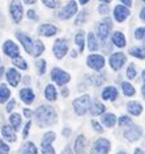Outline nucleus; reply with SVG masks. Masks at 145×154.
Instances as JSON below:
<instances>
[{
	"mask_svg": "<svg viewBox=\"0 0 145 154\" xmlns=\"http://www.w3.org/2000/svg\"><path fill=\"white\" fill-rule=\"evenodd\" d=\"M34 115H35L37 125L41 128L52 125L54 123H56V119H58V114L52 106H39L34 111Z\"/></svg>",
	"mask_w": 145,
	"mask_h": 154,
	"instance_id": "nucleus-1",
	"label": "nucleus"
},
{
	"mask_svg": "<svg viewBox=\"0 0 145 154\" xmlns=\"http://www.w3.org/2000/svg\"><path fill=\"white\" fill-rule=\"evenodd\" d=\"M72 105H73L75 112L81 116V115L85 114L86 111L89 110V107H90V95L89 94L81 95V97H79L77 99H75Z\"/></svg>",
	"mask_w": 145,
	"mask_h": 154,
	"instance_id": "nucleus-2",
	"label": "nucleus"
},
{
	"mask_svg": "<svg viewBox=\"0 0 145 154\" xmlns=\"http://www.w3.org/2000/svg\"><path fill=\"white\" fill-rule=\"evenodd\" d=\"M51 80L54 82H56V85L63 86V85H66L67 82H69L71 76H69V73H67L66 71H63V69L54 68L51 71Z\"/></svg>",
	"mask_w": 145,
	"mask_h": 154,
	"instance_id": "nucleus-3",
	"label": "nucleus"
},
{
	"mask_svg": "<svg viewBox=\"0 0 145 154\" xmlns=\"http://www.w3.org/2000/svg\"><path fill=\"white\" fill-rule=\"evenodd\" d=\"M9 12H11V16H12V20L14 21V24H18V22L22 20L24 8H22V4L20 0H12V2H11Z\"/></svg>",
	"mask_w": 145,
	"mask_h": 154,
	"instance_id": "nucleus-4",
	"label": "nucleus"
},
{
	"mask_svg": "<svg viewBox=\"0 0 145 154\" xmlns=\"http://www.w3.org/2000/svg\"><path fill=\"white\" fill-rule=\"evenodd\" d=\"M111 28H113V24H111V20L110 18H105L102 20L100 24L97 25V35L100 39L102 41H106L109 37L110 32H111Z\"/></svg>",
	"mask_w": 145,
	"mask_h": 154,
	"instance_id": "nucleus-5",
	"label": "nucleus"
},
{
	"mask_svg": "<svg viewBox=\"0 0 145 154\" xmlns=\"http://www.w3.org/2000/svg\"><path fill=\"white\" fill-rule=\"evenodd\" d=\"M111 144L107 138H98L91 148V154H109Z\"/></svg>",
	"mask_w": 145,
	"mask_h": 154,
	"instance_id": "nucleus-6",
	"label": "nucleus"
},
{
	"mask_svg": "<svg viewBox=\"0 0 145 154\" xmlns=\"http://www.w3.org/2000/svg\"><path fill=\"white\" fill-rule=\"evenodd\" d=\"M55 133L54 132H47L43 136V140H42V153L43 154H55V150L52 148V142L55 141Z\"/></svg>",
	"mask_w": 145,
	"mask_h": 154,
	"instance_id": "nucleus-7",
	"label": "nucleus"
},
{
	"mask_svg": "<svg viewBox=\"0 0 145 154\" xmlns=\"http://www.w3.org/2000/svg\"><path fill=\"white\" fill-rule=\"evenodd\" d=\"M86 64L88 67L94 69V71H101L105 67V57L102 55H98V54H91L88 56Z\"/></svg>",
	"mask_w": 145,
	"mask_h": 154,
	"instance_id": "nucleus-8",
	"label": "nucleus"
},
{
	"mask_svg": "<svg viewBox=\"0 0 145 154\" xmlns=\"http://www.w3.org/2000/svg\"><path fill=\"white\" fill-rule=\"evenodd\" d=\"M76 13H77V3H76L75 0H71L59 12V17L62 18V20H68V18L73 17Z\"/></svg>",
	"mask_w": 145,
	"mask_h": 154,
	"instance_id": "nucleus-9",
	"label": "nucleus"
},
{
	"mask_svg": "<svg viewBox=\"0 0 145 154\" xmlns=\"http://www.w3.org/2000/svg\"><path fill=\"white\" fill-rule=\"evenodd\" d=\"M52 50H54V55H55L56 59H63L64 55H66L67 51H68V41L64 39V38L56 39Z\"/></svg>",
	"mask_w": 145,
	"mask_h": 154,
	"instance_id": "nucleus-10",
	"label": "nucleus"
},
{
	"mask_svg": "<svg viewBox=\"0 0 145 154\" xmlns=\"http://www.w3.org/2000/svg\"><path fill=\"white\" fill-rule=\"evenodd\" d=\"M16 37H17V39L21 42V45H22V47H24V50L26 52L29 54V55H33V48H34V39H32L29 35H26V34L24 33H21V32H18L16 34Z\"/></svg>",
	"mask_w": 145,
	"mask_h": 154,
	"instance_id": "nucleus-11",
	"label": "nucleus"
},
{
	"mask_svg": "<svg viewBox=\"0 0 145 154\" xmlns=\"http://www.w3.org/2000/svg\"><path fill=\"white\" fill-rule=\"evenodd\" d=\"M128 128L124 131V138L125 140H128V141H137L139 138L141 137V134H143V132H141V128L140 127H137V125H127Z\"/></svg>",
	"mask_w": 145,
	"mask_h": 154,
	"instance_id": "nucleus-12",
	"label": "nucleus"
},
{
	"mask_svg": "<svg viewBox=\"0 0 145 154\" xmlns=\"http://www.w3.org/2000/svg\"><path fill=\"white\" fill-rule=\"evenodd\" d=\"M125 61H127V59H125V55L123 52H115L110 56V65L114 71H119L125 64Z\"/></svg>",
	"mask_w": 145,
	"mask_h": 154,
	"instance_id": "nucleus-13",
	"label": "nucleus"
},
{
	"mask_svg": "<svg viewBox=\"0 0 145 154\" xmlns=\"http://www.w3.org/2000/svg\"><path fill=\"white\" fill-rule=\"evenodd\" d=\"M129 14H131V12H129L128 7H125V5H116L114 8V18L118 22H123Z\"/></svg>",
	"mask_w": 145,
	"mask_h": 154,
	"instance_id": "nucleus-14",
	"label": "nucleus"
},
{
	"mask_svg": "<svg viewBox=\"0 0 145 154\" xmlns=\"http://www.w3.org/2000/svg\"><path fill=\"white\" fill-rule=\"evenodd\" d=\"M3 51L7 56L9 57H14L20 55V50H18V46L14 45L12 41H5L4 45H3Z\"/></svg>",
	"mask_w": 145,
	"mask_h": 154,
	"instance_id": "nucleus-15",
	"label": "nucleus"
},
{
	"mask_svg": "<svg viewBox=\"0 0 145 154\" xmlns=\"http://www.w3.org/2000/svg\"><path fill=\"white\" fill-rule=\"evenodd\" d=\"M21 80V75L16 68H9L7 71V81L11 86H17Z\"/></svg>",
	"mask_w": 145,
	"mask_h": 154,
	"instance_id": "nucleus-16",
	"label": "nucleus"
},
{
	"mask_svg": "<svg viewBox=\"0 0 145 154\" xmlns=\"http://www.w3.org/2000/svg\"><path fill=\"white\" fill-rule=\"evenodd\" d=\"M38 33L43 37H52L58 33V29H56V26L51 24H43L38 28Z\"/></svg>",
	"mask_w": 145,
	"mask_h": 154,
	"instance_id": "nucleus-17",
	"label": "nucleus"
},
{
	"mask_svg": "<svg viewBox=\"0 0 145 154\" xmlns=\"http://www.w3.org/2000/svg\"><path fill=\"white\" fill-rule=\"evenodd\" d=\"M2 134H3V137H4V140L9 141V142H14L17 140L16 131H14L11 125H3L2 127Z\"/></svg>",
	"mask_w": 145,
	"mask_h": 154,
	"instance_id": "nucleus-18",
	"label": "nucleus"
},
{
	"mask_svg": "<svg viewBox=\"0 0 145 154\" xmlns=\"http://www.w3.org/2000/svg\"><path fill=\"white\" fill-rule=\"evenodd\" d=\"M20 97H21V101L24 102L25 105H30V103H33L35 95H34V91L30 89V88H24V89H21V91H20Z\"/></svg>",
	"mask_w": 145,
	"mask_h": 154,
	"instance_id": "nucleus-19",
	"label": "nucleus"
},
{
	"mask_svg": "<svg viewBox=\"0 0 145 154\" xmlns=\"http://www.w3.org/2000/svg\"><path fill=\"white\" fill-rule=\"evenodd\" d=\"M102 98L105 101H115L118 98V90L115 86H107L102 91Z\"/></svg>",
	"mask_w": 145,
	"mask_h": 154,
	"instance_id": "nucleus-20",
	"label": "nucleus"
},
{
	"mask_svg": "<svg viewBox=\"0 0 145 154\" xmlns=\"http://www.w3.org/2000/svg\"><path fill=\"white\" fill-rule=\"evenodd\" d=\"M85 148H86V138L85 136L80 134L77 138L75 140V153L76 154H84L85 153Z\"/></svg>",
	"mask_w": 145,
	"mask_h": 154,
	"instance_id": "nucleus-21",
	"label": "nucleus"
},
{
	"mask_svg": "<svg viewBox=\"0 0 145 154\" xmlns=\"http://www.w3.org/2000/svg\"><path fill=\"white\" fill-rule=\"evenodd\" d=\"M127 110H128L129 114L135 115V116H139V115L143 112V106L136 101H131V102L127 103Z\"/></svg>",
	"mask_w": 145,
	"mask_h": 154,
	"instance_id": "nucleus-22",
	"label": "nucleus"
},
{
	"mask_svg": "<svg viewBox=\"0 0 145 154\" xmlns=\"http://www.w3.org/2000/svg\"><path fill=\"white\" fill-rule=\"evenodd\" d=\"M111 41H113V43L115 45L116 47L123 48L125 46V37H124V34L122 32H115L114 33L113 37H111Z\"/></svg>",
	"mask_w": 145,
	"mask_h": 154,
	"instance_id": "nucleus-23",
	"label": "nucleus"
},
{
	"mask_svg": "<svg viewBox=\"0 0 145 154\" xmlns=\"http://www.w3.org/2000/svg\"><path fill=\"white\" fill-rule=\"evenodd\" d=\"M45 97H46L47 101H50V102L56 101V98H58V93H56V89H55L54 85L48 84V85L46 86V89H45Z\"/></svg>",
	"mask_w": 145,
	"mask_h": 154,
	"instance_id": "nucleus-24",
	"label": "nucleus"
},
{
	"mask_svg": "<svg viewBox=\"0 0 145 154\" xmlns=\"http://www.w3.org/2000/svg\"><path fill=\"white\" fill-rule=\"evenodd\" d=\"M75 43L79 47V51L82 52L84 48H85V33H84L82 30H80V32L76 33V35H75Z\"/></svg>",
	"mask_w": 145,
	"mask_h": 154,
	"instance_id": "nucleus-25",
	"label": "nucleus"
},
{
	"mask_svg": "<svg viewBox=\"0 0 145 154\" xmlns=\"http://www.w3.org/2000/svg\"><path fill=\"white\" fill-rule=\"evenodd\" d=\"M102 123L107 127V128H111L116 124V116L114 114H105L103 112V116H102Z\"/></svg>",
	"mask_w": 145,
	"mask_h": 154,
	"instance_id": "nucleus-26",
	"label": "nucleus"
},
{
	"mask_svg": "<svg viewBox=\"0 0 145 154\" xmlns=\"http://www.w3.org/2000/svg\"><path fill=\"white\" fill-rule=\"evenodd\" d=\"M21 153L22 154H38V149H37V146L33 144V142H25L24 145H22V148H21Z\"/></svg>",
	"mask_w": 145,
	"mask_h": 154,
	"instance_id": "nucleus-27",
	"label": "nucleus"
},
{
	"mask_svg": "<svg viewBox=\"0 0 145 154\" xmlns=\"http://www.w3.org/2000/svg\"><path fill=\"white\" fill-rule=\"evenodd\" d=\"M98 47H100V45H98V41L95 38V34L89 33L88 34V48L90 51H95V50H98Z\"/></svg>",
	"mask_w": 145,
	"mask_h": 154,
	"instance_id": "nucleus-28",
	"label": "nucleus"
},
{
	"mask_svg": "<svg viewBox=\"0 0 145 154\" xmlns=\"http://www.w3.org/2000/svg\"><path fill=\"white\" fill-rule=\"evenodd\" d=\"M89 110H90L91 115H102V114L105 112L106 107H105L103 105H102L101 102H94L93 105H90Z\"/></svg>",
	"mask_w": 145,
	"mask_h": 154,
	"instance_id": "nucleus-29",
	"label": "nucleus"
},
{
	"mask_svg": "<svg viewBox=\"0 0 145 154\" xmlns=\"http://www.w3.org/2000/svg\"><path fill=\"white\" fill-rule=\"evenodd\" d=\"M9 123H11V127L14 131H17L21 127V116L18 114H12L9 116Z\"/></svg>",
	"mask_w": 145,
	"mask_h": 154,
	"instance_id": "nucleus-30",
	"label": "nucleus"
},
{
	"mask_svg": "<svg viewBox=\"0 0 145 154\" xmlns=\"http://www.w3.org/2000/svg\"><path fill=\"white\" fill-rule=\"evenodd\" d=\"M11 97V90L5 85H0V103H4Z\"/></svg>",
	"mask_w": 145,
	"mask_h": 154,
	"instance_id": "nucleus-31",
	"label": "nucleus"
},
{
	"mask_svg": "<svg viewBox=\"0 0 145 154\" xmlns=\"http://www.w3.org/2000/svg\"><path fill=\"white\" fill-rule=\"evenodd\" d=\"M122 90H123L124 95H127V97H132V95L135 94V88L127 81L122 82Z\"/></svg>",
	"mask_w": 145,
	"mask_h": 154,
	"instance_id": "nucleus-32",
	"label": "nucleus"
},
{
	"mask_svg": "<svg viewBox=\"0 0 145 154\" xmlns=\"http://www.w3.org/2000/svg\"><path fill=\"white\" fill-rule=\"evenodd\" d=\"M45 51V45L42 43V41L35 39L34 41V48H33V56H39L42 52Z\"/></svg>",
	"mask_w": 145,
	"mask_h": 154,
	"instance_id": "nucleus-33",
	"label": "nucleus"
},
{
	"mask_svg": "<svg viewBox=\"0 0 145 154\" xmlns=\"http://www.w3.org/2000/svg\"><path fill=\"white\" fill-rule=\"evenodd\" d=\"M129 55H132V56H135V57H137V59H141L143 60L144 59V47H133V48H131L129 50Z\"/></svg>",
	"mask_w": 145,
	"mask_h": 154,
	"instance_id": "nucleus-34",
	"label": "nucleus"
},
{
	"mask_svg": "<svg viewBox=\"0 0 145 154\" xmlns=\"http://www.w3.org/2000/svg\"><path fill=\"white\" fill-rule=\"evenodd\" d=\"M12 63H13V65H16V67L20 68V69H28V63H26V61L22 59L20 55L14 56L13 60H12Z\"/></svg>",
	"mask_w": 145,
	"mask_h": 154,
	"instance_id": "nucleus-35",
	"label": "nucleus"
},
{
	"mask_svg": "<svg viewBox=\"0 0 145 154\" xmlns=\"http://www.w3.org/2000/svg\"><path fill=\"white\" fill-rule=\"evenodd\" d=\"M37 68H38V72H39V75H43L46 72V68H47V63H46V60L43 59H39L37 61Z\"/></svg>",
	"mask_w": 145,
	"mask_h": 154,
	"instance_id": "nucleus-36",
	"label": "nucleus"
},
{
	"mask_svg": "<svg viewBox=\"0 0 145 154\" xmlns=\"http://www.w3.org/2000/svg\"><path fill=\"white\" fill-rule=\"evenodd\" d=\"M127 77L129 80H132V79H135L136 77V68H135V64L131 63L128 65V68H127Z\"/></svg>",
	"mask_w": 145,
	"mask_h": 154,
	"instance_id": "nucleus-37",
	"label": "nucleus"
},
{
	"mask_svg": "<svg viewBox=\"0 0 145 154\" xmlns=\"http://www.w3.org/2000/svg\"><path fill=\"white\" fill-rule=\"evenodd\" d=\"M144 34H145V29L141 26V28H137L136 32H135V38L139 41H143L144 39Z\"/></svg>",
	"mask_w": 145,
	"mask_h": 154,
	"instance_id": "nucleus-38",
	"label": "nucleus"
},
{
	"mask_svg": "<svg viewBox=\"0 0 145 154\" xmlns=\"http://www.w3.org/2000/svg\"><path fill=\"white\" fill-rule=\"evenodd\" d=\"M85 18H86V12H85V11H82L81 13L77 14V18H76V22H75V24H76V25H81L82 22L85 21Z\"/></svg>",
	"mask_w": 145,
	"mask_h": 154,
	"instance_id": "nucleus-39",
	"label": "nucleus"
},
{
	"mask_svg": "<svg viewBox=\"0 0 145 154\" xmlns=\"http://www.w3.org/2000/svg\"><path fill=\"white\" fill-rule=\"evenodd\" d=\"M43 4L48 8H56L59 5V2L58 0H43Z\"/></svg>",
	"mask_w": 145,
	"mask_h": 154,
	"instance_id": "nucleus-40",
	"label": "nucleus"
},
{
	"mask_svg": "<svg viewBox=\"0 0 145 154\" xmlns=\"http://www.w3.org/2000/svg\"><path fill=\"white\" fill-rule=\"evenodd\" d=\"M132 124V120L129 119L128 116H120L119 118V125L120 127H124V125H129Z\"/></svg>",
	"mask_w": 145,
	"mask_h": 154,
	"instance_id": "nucleus-41",
	"label": "nucleus"
},
{
	"mask_svg": "<svg viewBox=\"0 0 145 154\" xmlns=\"http://www.w3.org/2000/svg\"><path fill=\"white\" fill-rule=\"evenodd\" d=\"M0 154H9V146L0 140Z\"/></svg>",
	"mask_w": 145,
	"mask_h": 154,
	"instance_id": "nucleus-42",
	"label": "nucleus"
},
{
	"mask_svg": "<svg viewBox=\"0 0 145 154\" xmlns=\"http://www.w3.org/2000/svg\"><path fill=\"white\" fill-rule=\"evenodd\" d=\"M98 11H100V13H102V14L109 13V4H106V3H102V4L98 7Z\"/></svg>",
	"mask_w": 145,
	"mask_h": 154,
	"instance_id": "nucleus-43",
	"label": "nucleus"
},
{
	"mask_svg": "<svg viewBox=\"0 0 145 154\" xmlns=\"http://www.w3.org/2000/svg\"><path fill=\"white\" fill-rule=\"evenodd\" d=\"M91 125H93V128L97 131V132H103V128H102V125H101L98 122L93 120V122H91Z\"/></svg>",
	"mask_w": 145,
	"mask_h": 154,
	"instance_id": "nucleus-44",
	"label": "nucleus"
},
{
	"mask_svg": "<svg viewBox=\"0 0 145 154\" xmlns=\"http://www.w3.org/2000/svg\"><path fill=\"white\" fill-rule=\"evenodd\" d=\"M16 106V101H14V99H11V101L8 102V105H7V111H8V112H11V111L13 110V107Z\"/></svg>",
	"mask_w": 145,
	"mask_h": 154,
	"instance_id": "nucleus-45",
	"label": "nucleus"
},
{
	"mask_svg": "<svg viewBox=\"0 0 145 154\" xmlns=\"http://www.w3.org/2000/svg\"><path fill=\"white\" fill-rule=\"evenodd\" d=\"M30 127H32V122H28V123H26V125H25V128H24V131H22V136H24V137L28 136Z\"/></svg>",
	"mask_w": 145,
	"mask_h": 154,
	"instance_id": "nucleus-46",
	"label": "nucleus"
},
{
	"mask_svg": "<svg viewBox=\"0 0 145 154\" xmlns=\"http://www.w3.org/2000/svg\"><path fill=\"white\" fill-rule=\"evenodd\" d=\"M28 17L29 18H37V14H35V11H33V9H30V11H28Z\"/></svg>",
	"mask_w": 145,
	"mask_h": 154,
	"instance_id": "nucleus-47",
	"label": "nucleus"
},
{
	"mask_svg": "<svg viewBox=\"0 0 145 154\" xmlns=\"http://www.w3.org/2000/svg\"><path fill=\"white\" fill-rule=\"evenodd\" d=\"M120 3H123V5H125V7L132 5V0H120Z\"/></svg>",
	"mask_w": 145,
	"mask_h": 154,
	"instance_id": "nucleus-48",
	"label": "nucleus"
},
{
	"mask_svg": "<svg viewBox=\"0 0 145 154\" xmlns=\"http://www.w3.org/2000/svg\"><path fill=\"white\" fill-rule=\"evenodd\" d=\"M62 154H72V150H71V148H69V146H66V148H64V150H63V152H62Z\"/></svg>",
	"mask_w": 145,
	"mask_h": 154,
	"instance_id": "nucleus-49",
	"label": "nucleus"
},
{
	"mask_svg": "<svg viewBox=\"0 0 145 154\" xmlns=\"http://www.w3.org/2000/svg\"><path fill=\"white\" fill-rule=\"evenodd\" d=\"M32 114H33V112H32L30 110H28V109H25V110H24V115H25L26 118H30V116H32Z\"/></svg>",
	"mask_w": 145,
	"mask_h": 154,
	"instance_id": "nucleus-50",
	"label": "nucleus"
},
{
	"mask_svg": "<svg viewBox=\"0 0 145 154\" xmlns=\"http://www.w3.org/2000/svg\"><path fill=\"white\" fill-rule=\"evenodd\" d=\"M25 4H35L37 0H24Z\"/></svg>",
	"mask_w": 145,
	"mask_h": 154,
	"instance_id": "nucleus-51",
	"label": "nucleus"
},
{
	"mask_svg": "<svg viewBox=\"0 0 145 154\" xmlns=\"http://www.w3.org/2000/svg\"><path fill=\"white\" fill-rule=\"evenodd\" d=\"M144 12H145V9L144 8H141V12H140V18H141V20H145V16H144Z\"/></svg>",
	"mask_w": 145,
	"mask_h": 154,
	"instance_id": "nucleus-52",
	"label": "nucleus"
},
{
	"mask_svg": "<svg viewBox=\"0 0 145 154\" xmlns=\"http://www.w3.org/2000/svg\"><path fill=\"white\" fill-rule=\"evenodd\" d=\"M63 134H64V136H69V134H71V129H64L63 131Z\"/></svg>",
	"mask_w": 145,
	"mask_h": 154,
	"instance_id": "nucleus-53",
	"label": "nucleus"
},
{
	"mask_svg": "<svg viewBox=\"0 0 145 154\" xmlns=\"http://www.w3.org/2000/svg\"><path fill=\"white\" fill-rule=\"evenodd\" d=\"M62 94L64 95V97H67V95L69 94V90H68V89H66V88H64V89H63V91H62Z\"/></svg>",
	"mask_w": 145,
	"mask_h": 154,
	"instance_id": "nucleus-54",
	"label": "nucleus"
},
{
	"mask_svg": "<svg viewBox=\"0 0 145 154\" xmlns=\"http://www.w3.org/2000/svg\"><path fill=\"white\" fill-rule=\"evenodd\" d=\"M135 154H144V150L140 149V148H137V149L135 150Z\"/></svg>",
	"mask_w": 145,
	"mask_h": 154,
	"instance_id": "nucleus-55",
	"label": "nucleus"
},
{
	"mask_svg": "<svg viewBox=\"0 0 145 154\" xmlns=\"http://www.w3.org/2000/svg\"><path fill=\"white\" fill-rule=\"evenodd\" d=\"M89 2V0H80V4H82V5H85L86 3Z\"/></svg>",
	"mask_w": 145,
	"mask_h": 154,
	"instance_id": "nucleus-56",
	"label": "nucleus"
},
{
	"mask_svg": "<svg viewBox=\"0 0 145 154\" xmlns=\"http://www.w3.org/2000/svg\"><path fill=\"white\" fill-rule=\"evenodd\" d=\"M100 2H102V3H106V4H110V3H111L113 0H100Z\"/></svg>",
	"mask_w": 145,
	"mask_h": 154,
	"instance_id": "nucleus-57",
	"label": "nucleus"
},
{
	"mask_svg": "<svg viewBox=\"0 0 145 154\" xmlns=\"http://www.w3.org/2000/svg\"><path fill=\"white\" fill-rule=\"evenodd\" d=\"M116 154H125L124 152H119V153H116Z\"/></svg>",
	"mask_w": 145,
	"mask_h": 154,
	"instance_id": "nucleus-58",
	"label": "nucleus"
},
{
	"mask_svg": "<svg viewBox=\"0 0 145 154\" xmlns=\"http://www.w3.org/2000/svg\"><path fill=\"white\" fill-rule=\"evenodd\" d=\"M141 2H144V0H141Z\"/></svg>",
	"mask_w": 145,
	"mask_h": 154,
	"instance_id": "nucleus-59",
	"label": "nucleus"
}]
</instances>
